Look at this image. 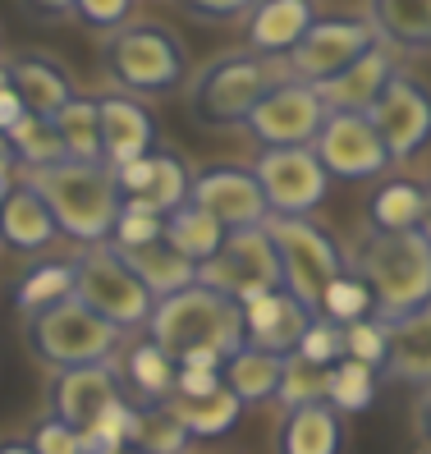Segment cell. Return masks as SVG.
Returning <instances> with one entry per match:
<instances>
[{
  "mask_svg": "<svg viewBox=\"0 0 431 454\" xmlns=\"http://www.w3.org/2000/svg\"><path fill=\"white\" fill-rule=\"evenodd\" d=\"M147 340L161 344L175 363L188 354L234 358L248 344V331H244V312H239L234 299H225V294H216L207 285H188L152 308Z\"/></svg>",
  "mask_w": 431,
  "mask_h": 454,
  "instance_id": "cell-1",
  "label": "cell"
},
{
  "mask_svg": "<svg viewBox=\"0 0 431 454\" xmlns=\"http://www.w3.org/2000/svg\"><path fill=\"white\" fill-rule=\"evenodd\" d=\"M28 189L51 207L56 216V230L78 239L83 248L111 244V230L120 221V189L111 166H78V161H60L46 170H28Z\"/></svg>",
  "mask_w": 431,
  "mask_h": 454,
  "instance_id": "cell-2",
  "label": "cell"
},
{
  "mask_svg": "<svg viewBox=\"0 0 431 454\" xmlns=\"http://www.w3.org/2000/svg\"><path fill=\"white\" fill-rule=\"evenodd\" d=\"M358 276L367 280L376 317L390 326L431 303V244L418 230L404 234H367L358 248Z\"/></svg>",
  "mask_w": 431,
  "mask_h": 454,
  "instance_id": "cell-3",
  "label": "cell"
},
{
  "mask_svg": "<svg viewBox=\"0 0 431 454\" xmlns=\"http://www.w3.org/2000/svg\"><path fill=\"white\" fill-rule=\"evenodd\" d=\"M266 234L276 244L280 257V276H285V294H294L312 317H321V299L326 289L349 271L340 244L308 216H271Z\"/></svg>",
  "mask_w": 431,
  "mask_h": 454,
  "instance_id": "cell-4",
  "label": "cell"
},
{
  "mask_svg": "<svg viewBox=\"0 0 431 454\" xmlns=\"http://www.w3.org/2000/svg\"><path fill=\"white\" fill-rule=\"evenodd\" d=\"M69 266H74V299L83 303L92 317H101L106 326L133 331V326H147L152 322L156 299L143 289V280L120 262V253L111 244L83 248Z\"/></svg>",
  "mask_w": 431,
  "mask_h": 454,
  "instance_id": "cell-5",
  "label": "cell"
},
{
  "mask_svg": "<svg viewBox=\"0 0 431 454\" xmlns=\"http://www.w3.org/2000/svg\"><path fill=\"white\" fill-rule=\"evenodd\" d=\"M23 335H28V349L51 363V367H97V363H111L120 331L106 326L101 317H92L78 299H65L56 308H42L23 322Z\"/></svg>",
  "mask_w": 431,
  "mask_h": 454,
  "instance_id": "cell-6",
  "label": "cell"
},
{
  "mask_svg": "<svg viewBox=\"0 0 431 454\" xmlns=\"http://www.w3.org/2000/svg\"><path fill=\"white\" fill-rule=\"evenodd\" d=\"M280 83L276 69L262 56H230L221 65L202 69V78L188 92V106H193L198 124L207 129H225V124H244L253 115V106Z\"/></svg>",
  "mask_w": 431,
  "mask_h": 454,
  "instance_id": "cell-7",
  "label": "cell"
},
{
  "mask_svg": "<svg viewBox=\"0 0 431 454\" xmlns=\"http://www.w3.org/2000/svg\"><path fill=\"white\" fill-rule=\"evenodd\" d=\"M106 65H111L115 83L147 97V92H166L179 83L184 51H179L175 33L161 28V23H129L124 33L106 42Z\"/></svg>",
  "mask_w": 431,
  "mask_h": 454,
  "instance_id": "cell-8",
  "label": "cell"
},
{
  "mask_svg": "<svg viewBox=\"0 0 431 454\" xmlns=\"http://www.w3.org/2000/svg\"><path fill=\"white\" fill-rule=\"evenodd\" d=\"M198 285L225 294V299H234V303L257 299V294H271V289H285L280 257H276V244H271V234H266V225L230 234L225 248L198 266Z\"/></svg>",
  "mask_w": 431,
  "mask_h": 454,
  "instance_id": "cell-9",
  "label": "cell"
},
{
  "mask_svg": "<svg viewBox=\"0 0 431 454\" xmlns=\"http://www.w3.org/2000/svg\"><path fill=\"white\" fill-rule=\"evenodd\" d=\"M376 42L381 37H376L367 14H358V19H317L308 28V37L285 56V69H289L294 83L321 88V83H331L335 74H344L354 60H363Z\"/></svg>",
  "mask_w": 431,
  "mask_h": 454,
  "instance_id": "cell-10",
  "label": "cell"
},
{
  "mask_svg": "<svg viewBox=\"0 0 431 454\" xmlns=\"http://www.w3.org/2000/svg\"><path fill=\"white\" fill-rule=\"evenodd\" d=\"M253 175L266 193L271 216H308L312 207H321L331 184L312 147H266L253 161Z\"/></svg>",
  "mask_w": 431,
  "mask_h": 454,
  "instance_id": "cell-11",
  "label": "cell"
},
{
  "mask_svg": "<svg viewBox=\"0 0 431 454\" xmlns=\"http://www.w3.org/2000/svg\"><path fill=\"white\" fill-rule=\"evenodd\" d=\"M321 124H326V106H321L317 88L294 83V78H280L244 120V129L262 147H312Z\"/></svg>",
  "mask_w": 431,
  "mask_h": 454,
  "instance_id": "cell-12",
  "label": "cell"
},
{
  "mask_svg": "<svg viewBox=\"0 0 431 454\" xmlns=\"http://www.w3.org/2000/svg\"><path fill=\"white\" fill-rule=\"evenodd\" d=\"M198 211H207L211 221H221L230 234L239 230H262L271 221V207H266V193L253 170L239 166H211L202 175H193V193H188Z\"/></svg>",
  "mask_w": 431,
  "mask_h": 454,
  "instance_id": "cell-13",
  "label": "cell"
},
{
  "mask_svg": "<svg viewBox=\"0 0 431 454\" xmlns=\"http://www.w3.org/2000/svg\"><path fill=\"white\" fill-rule=\"evenodd\" d=\"M312 152L331 179H376L381 170L395 166L367 115H326Z\"/></svg>",
  "mask_w": 431,
  "mask_h": 454,
  "instance_id": "cell-14",
  "label": "cell"
},
{
  "mask_svg": "<svg viewBox=\"0 0 431 454\" xmlns=\"http://www.w3.org/2000/svg\"><path fill=\"white\" fill-rule=\"evenodd\" d=\"M372 129L381 133V143L390 152V161H404L418 147H427L431 138V92L409 74H395L386 92L376 97V106L367 111Z\"/></svg>",
  "mask_w": 431,
  "mask_h": 454,
  "instance_id": "cell-15",
  "label": "cell"
},
{
  "mask_svg": "<svg viewBox=\"0 0 431 454\" xmlns=\"http://www.w3.org/2000/svg\"><path fill=\"white\" fill-rule=\"evenodd\" d=\"M124 399V377L111 363H97V367H69L51 381V418L74 427V432H88V427Z\"/></svg>",
  "mask_w": 431,
  "mask_h": 454,
  "instance_id": "cell-16",
  "label": "cell"
},
{
  "mask_svg": "<svg viewBox=\"0 0 431 454\" xmlns=\"http://www.w3.org/2000/svg\"><path fill=\"white\" fill-rule=\"evenodd\" d=\"M115 175V189L129 207H143L152 216H175V211L188 202L193 193V175L184 170L179 156H147V161H133L124 170H111Z\"/></svg>",
  "mask_w": 431,
  "mask_h": 454,
  "instance_id": "cell-17",
  "label": "cell"
},
{
  "mask_svg": "<svg viewBox=\"0 0 431 454\" xmlns=\"http://www.w3.org/2000/svg\"><path fill=\"white\" fill-rule=\"evenodd\" d=\"M97 120H101V156L111 170H124L133 161H147L156 147V120L138 97H97Z\"/></svg>",
  "mask_w": 431,
  "mask_h": 454,
  "instance_id": "cell-18",
  "label": "cell"
},
{
  "mask_svg": "<svg viewBox=\"0 0 431 454\" xmlns=\"http://www.w3.org/2000/svg\"><path fill=\"white\" fill-rule=\"evenodd\" d=\"M239 312H244L248 344H257V349H266V354H280V358H289L294 349H299L303 331L312 326V312L294 299V294H285V289L244 299Z\"/></svg>",
  "mask_w": 431,
  "mask_h": 454,
  "instance_id": "cell-19",
  "label": "cell"
},
{
  "mask_svg": "<svg viewBox=\"0 0 431 454\" xmlns=\"http://www.w3.org/2000/svg\"><path fill=\"white\" fill-rule=\"evenodd\" d=\"M395 74H399L395 51L386 42H376L363 60H354L344 74H335L331 83H321L317 97H321V106H326V115H367Z\"/></svg>",
  "mask_w": 431,
  "mask_h": 454,
  "instance_id": "cell-20",
  "label": "cell"
},
{
  "mask_svg": "<svg viewBox=\"0 0 431 454\" xmlns=\"http://www.w3.org/2000/svg\"><path fill=\"white\" fill-rule=\"evenodd\" d=\"M312 23H317V10L308 0H266V5H253L248 42L262 60L266 56H289V51L308 37Z\"/></svg>",
  "mask_w": 431,
  "mask_h": 454,
  "instance_id": "cell-21",
  "label": "cell"
},
{
  "mask_svg": "<svg viewBox=\"0 0 431 454\" xmlns=\"http://www.w3.org/2000/svg\"><path fill=\"white\" fill-rule=\"evenodd\" d=\"M386 377L404 386L431 390V303L413 317L390 322V349H386Z\"/></svg>",
  "mask_w": 431,
  "mask_h": 454,
  "instance_id": "cell-22",
  "label": "cell"
},
{
  "mask_svg": "<svg viewBox=\"0 0 431 454\" xmlns=\"http://www.w3.org/2000/svg\"><path fill=\"white\" fill-rule=\"evenodd\" d=\"M280 454H340L344 450V418L331 404H303L285 409L280 432H276Z\"/></svg>",
  "mask_w": 431,
  "mask_h": 454,
  "instance_id": "cell-23",
  "label": "cell"
},
{
  "mask_svg": "<svg viewBox=\"0 0 431 454\" xmlns=\"http://www.w3.org/2000/svg\"><path fill=\"white\" fill-rule=\"evenodd\" d=\"M10 88L23 97L28 115H37V120H56L74 101V88H69L65 69L56 60H46V56H19L10 65Z\"/></svg>",
  "mask_w": 431,
  "mask_h": 454,
  "instance_id": "cell-24",
  "label": "cell"
},
{
  "mask_svg": "<svg viewBox=\"0 0 431 454\" xmlns=\"http://www.w3.org/2000/svg\"><path fill=\"white\" fill-rule=\"evenodd\" d=\"M56 234L60 230H56L51 207L28 189V184H14V193L0 202V244H10L19 253H42Z\"/></svg>",
  "mask_w": 431,
  "mask_h": 454,
  "instance_id": "cell-25",
  "label": "cell"
},
{
  "mask_svg": "<svg viewBox=\"0 0 431 454\" xmlns=\"http://www.w3.org/2000/svg\"><path fill=\"white\" fill-rule=\"evenodd\" d=\"M120 262L143 280V289L152 294L156 303L170 299V294H179V289H188V285H198V266L184 262L166 239H161V244H147V248H129V253H120Z\"/></svg>",
  "mask_w": 431,
  "mask_h": 454,
  "instance_id": "cell-26",
  "label": "cell"
},
{
  "mask_svg": "<svg viewBox=\"0 0 431 454\" xmlns=\"http://www.w3.org/2000/svg\"><path fill=\"white\" fill-rule=\"evenodd\" d=\"M280 381H285V358L257 349V344H244L234 358H225V390L239 404H266V399H276Z\"/></svg>",
  "mask_w": 431,
  "mask_h": 454,
  "instance_id": "cell-27",
  "label": "cell"
},
{
  "mask_svg": "<svg viewBox=\"0 0 431 454\" xmlns=\"http://www.w3.org/2000/svg\"><path fill=\"white\" fill-rule=\"evenodd\" d=\"M367 19L390 51H431V0H376Z\"/></svg>",
  "mask_w": 431,
  "mask_h": 454,
  "instance_id": "cell-28",
  "label": "cell"
},
{
  "mask_svg": "<svg viewBox=\"0 0 431 454\" xmlns=\"http://www.w3.org/2000/svg\"><path fill=\"white\" fill-rule=\"evenodd\" d=\"M175 381H179V363L161 349V344L138 340L124 354V386L133 390L138 409L143 404H166V399L175 395Z\"/></svg>",
  "mask_w": 431,
  "mask_h": 454,
  "instance_id": "cell-29",
  "label": "cell"
},
{
  "mask_svg": "<svg viewBox=\"0 0 431 454\" xmlns=\"http://www.w3.org/2000/svg\"><path fill=\"white\" fill-rule=\"evenodd\" d=\"M225 239H230V230H225L221 221H211L207 211H198L193 202H184L175 216H166V244H170L184 262H193V266L211 262L216 253L225 248Z\"/></svg>",
  "mask_w": 431,
  "mask_h": 454,
  "instance_id": "cell-30",
  "label": "cell"
},
{
  "mask_svg": "<svg viewBox=\"0 0 431 454\" xmlns=\"http://www.w3.org/2000/svg\"><path fill=\"white\" fill-rule=\"evenodd\" d=\"M166 413L184 427L188 436H225V432H234V422L244 418V404L221 386L216 395H202V399H179V395H170L166 399Z\"/></svg>",
  "mask_w": 431,
  "mask_h": 454,
  "instance_id": "cell-31",
  "label": "cell"
},
{
  "mask_svg": "<svg viewBox=\"0 0 431 454\" xmlns=\"http://www.w3.org/2000/svg\"><path fill=\"white\" fill-rule=\"evenodd\" d=\"M427 216V189L413 179H390L372 193L367 207V221L376 225V234H404V230H418Z\"/></svg>",
  "mask_w": 431,
  "mask_h": 454,
  "instance_id": "cell-32",
  "label": "cell"
},
{
  "mask_svg": "<svg viewBox=\"0 0 431 454\" xmlns=\"http://www.w3.org/2000/svg\"><path fill=\"white\" fill-rule=\"evenodd\" d=\"M56 133H60V143L69 152V161H78V166H106V156H101V120H97V101L92 97L74 92V101L56 115Z\"/></svg>",
  "mask_w": 431,
  "mask_h": 454,
  "instance_id": "cell-33",
  "label": "cell"
},
{
  "mask_svg": "<svg viewBox=\"0 0 431 454\" xmlns=\"http://www.w3.org/2000/svg\"><path fill=\"white\" fill-rule=\"evenodd\" d=\"M0 143H5L14 161H23L28 170H46V166L69 161V152H65L60 133H56V120H37V115H28V120H19Z\"/></svg>",
  "mask_w": 431,
  "mask_h": 454,
  "instance_id": "cell-34",
  "label": "cell"
},
{
  "mask_svg": "<svg viewBox=\"0 0 431 454\" xmlns=\"http://www.w3.org/2000/svg\"><path fill=\"white\" fill-rule=\"evenodd\" d=\"M74 299V266L69 262H46V266H33L28 276L14 285V303L23 317H33L42 308H56Z\"/></svg>",
  "mask_w": 431,
  "mask_h": 454,
  "instance_id": "cell-35",
  "label": "cell"
},
{
  "mask_svg": "<svg viewBox=\"0 0 431 454\" xmlns=\"http://www.w3.org/2000/svg\"><path fill=\"white\" fill-rule=\"evenodd\" d=\"M129 450H138V454H184L188 450V432L166 413V404H143L138 422H133Z\"/></svg>",
  "mask_w": 431,
  "mask_h": 454,
  "instance_id": "cell-36",
  "label": "cell"
},
{
  "mask_svg": "<svg viewBox=\"0 0 431 454\" xmlns=\"http://www.w3.org/2000/svg\"><path fill=\"white\" fill-rule=\"evenodd\" d=\"M376 381H381V372H372L354 358H344L331 367V390H326V404L335 413H363L372 399H376Z\"/></svg>",
  "mask_w": 431,
  "mask_h": 454,
  "instance_id": "cell-37",
  "label": "cell"
},
{
  "mask_svg": "<svg viewBox=\"0 0 431 454\" xmlns=\"http://www.w3.org/2000/svg\"><path fill=\"white\" fill-rule=\"evenodd\" d=\"M321 317L335 326H354V322H367V317H376V299H372V289L358 271H344L331 289H326V299H321Z\"/></svg>",
  "mask_w": 431,
  "mask_h": 454,
  "instance_id": "cell-38",
  "label": "cell"
},
{
  "mask_svg": "<svg viewBox=\"0 0 431 454\" xmlns=\"http://www.w3.org/2000/svg\"><path fill=\"white\" fill-rule=\"evenodd\" d=\"M133 422H138V404H129V399H115L111 409H106L88 432H78L83 436V450L88 454H120L129 450L133 441Z\"/></svg>",
  "mask_w": 431,
  "mask_h": 454,
  "instance_id": "cell-39",
  "label": "cell"
},
{
  "mask_svg": "<svg viewBox=\"0 0 431 454\" xmlns=\"http://www.w3.org/2000/svg\"><path fill=\"white\" fill-rule=\"evenodd\" d=\"M331 390V367H312L299 354L285 358V381H280V404L285 409H303V404H326Z\"/></svg>",
  "mask_w": 431,
  "mask_h": 454,
  "instance_id": "cell-40",
  "label": "cell"
},
{
  "mask_svg": "<svg viewBox=\"0 0 431 454\" xmlns=\"http://www.w3.org/2000/svg\"><path fill=\"white\" fill-rule=\"evenodd\" d=\"M386 349H390V326L381 322V317H367V322L344 326V358L381 372L386 367Z\"/></svg>",
  "mask_w": 431,
  "mask_h": 454,
  "instance_id": "cell-41",
  "label": "cell"
},
{
  "mask_svg": "<svg viewBox=\"0 0 431 454\" xmlns=\"http://www.w3.org/2000/svg\"><path fill=\"white\" fill-rule=\"evenodd\" d=\"M166 239V221L161 216H152V211H143V207H120V221H115V230H111V248L115 253H129V248H147V244H161Z\"/></svg>",
  "mask_w": 431,
  "mask_h": 454,
  "instance_id": "cell-42",
  "label": "cell"
},
{
  "mask_svg": "<svg viewBox=\"0 0 431 454\" xmlns=\"http://www.w3.org/2000/svg\"><path fill=\"white\" fill-rule=\"evenodd\" d=\"M299 354L303 363H312V367H335V363H344V326H335V322H326V317H312V326L303 331V340H299Z\"/></svg>",
  "mask_w": 431,
  "mask_h": 454,
  "instance_id": "cell-43",
  "label": "cell"
},
{
  "mask_svg": "<svg viewBox=\"0 0 431 454\" xmlns=\"http://www.w3.org/2000/svg\"><path fill=\"white\" fill-rule=\"evenodd\" d=\"M69 14L78 23H88V28L97 33H124L129 28V19H133V0H74Z\"/></svg>",
  "mask_w": 431,
  "mask_h": 454,
  "instance_id": "cell-44",
  "label": "cell"
},
{
  "mask_svg": "<svg viewBox=\"0 0 431 454\" xmlns=\"http://www.w3.org/2000/svg\"><path fill=\"white\" fill-rule=\"evenodd\" d=\"M33 450L37 454H88L83 450V436H78L74 427L56 422V418H46L37 432H33Z\"/></svg>",
  "mask_w": 431,
  "mask_h": 454,
  "instance_id": "cell-45",
  "label": "cell"
},
{
  "mask_svg": "<svg viewBox=\"0 0 431 454\" xmlns=\"http://www.w3.org/2000/svg\"><path fill=\"white\" fill-rule=\"evenodd\" d=\"M221 386H225V372H216V367H179L175 395L179 399H202V395H216Z\"/></svg>",
  "mask_w": 431,
  "mask_h": 454,
  "instance_id": "cell-46",
  "label": "cell"
},
{
  "mask_svg": "<svg viewBox=\"0 0 431 454\" xmlns=\"http://www.w3.org/2000/svg\"><path fill=\"white\" fill-rule=\"evenodd\" d=\"M19 120H28V106H23V97L10 83H0V138H5Z\"/></svg>",
  "mask_w": 431,
  "mask_h": 454,
  "instance_id": "cell-47",
  "label": "cell"
},
{
  "mask_svg": "<svg viewBox=\"0 0 431 454\" xmlns=\"http://www.w3.org/2000/svg\"><path fill=\"white\" fill-rule=\"evenodd\" d=\"M244 10H253V5H244V0H221V5H188V14L193 19H216V23H230V19H239Z\"/></svg>",
  "mask_w": 431,
  "mask_h": 454,
  "instance_id": "cell-48",
  "label": "cell"
},
{
  "mask_svg": "<svg viewBox=\"0 0 431 454\" xmlns=\"http://www.w3.org/2000/svg\"><path fill=\"white\" fill-rule=\"evenodd\" d=\"M418 432H422V441L431 445V390L422 395V404H418Z\"/></svg>",
  "mask_w": 431,
  "mask_h": 454,
  "instance_id": "cell-49",
  "label": "cell"
},
{
  "mask_svg": "<svg viewBox=\"0 0 431 454\" xmlns=\"http://www.w3.org/2000/svg\"><path fill=\"white\" fill-rule=\"evenodd\" d=\"M0 454H37L33 441H0Z\"/></svg>",
  "mask_w": 431,
  "mask_h": 454,
  "instance_id": "cell-50",
  "label": "cell"
},
{
  "mask_svg": "<svg viewBox=\"0 0 431 454\" xmlns=\"http://www.w3.org/2000/svg\"><path fill=\"white\" fill-rule=\"evenodd\" d=\"M418 234L431 244V193H427V216H422V225H418Z\"/></svg>",
  "mask_w": 431,
  "mask_h": 454,
  "instance_id": "cell-51",
  "label": "cell"
},
{
  "mask_svg": "<svg viewBox=\"0 0 431 454\" xmlns=\"http://www.w3.org/2000/svg\"><path fill=\"white\" fill-rule=\"evenodd\" d=\"M120 454H138V450H120Z\"/></svg>",
  "mask_w": 431,
  "mask_h": 454,
  "instance_id": "cell-52",
  "label": "cell"
}]
</instances>
